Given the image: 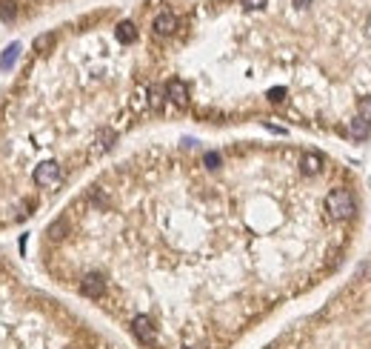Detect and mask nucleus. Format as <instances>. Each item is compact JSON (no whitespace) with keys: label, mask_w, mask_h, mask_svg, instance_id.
<instances>
[{"label":"nucleus","mask_w":371,"mask_h":349,"mask_svg":"<svg viewBox=\"0 0 371 349\" xmlns=\"http://www.w3.org/2000/svg\"><path fill=\"white\" fill-rule=\"evenodd\" d=\"M325 209H328V215L337 218V221H348V218H354V212H357V203H354L348 189H332L328 198H325Z\"/></svg>","instance_id":"obj_1"},{"label":"nucleus","mask_w":371,"mask_h":349,"mask_svg":"<svg viewBox=\"0 0 371 349\" xmlns=\"http://www.w3.org/2000/svg\"><path fill=\"white\" fill-rule=\"evenodd\" d=\"M60 181H63V172H60V166L54 161H46V163H40V166L34 169V183H37V186L54 189Z\"/></svg>","instance_id":"obj_2"},{"label":"nucleus","mask_w":371,"mask_h":349,"mask_svg":"<svg viewBox=\"0 0 371 349\" xmlns=\"http://www.w3.org/2000/svg\"><path fill=\"white\" fill-rule=\"evenodd\" d=\"M80 292L89 298H100L103 292H106V281H103V275H97V272H89L83 281H80Z\"/></svg>","instance_id":"obj_3"},{"label":"nucleus","mask_w":371,"mask_h":349,"mask_svg":"<svg viewBox=\"0 0 371 349\" xmlns=\"http://www.w3.org/2000/svg\"><path fill=\"white\" fill-rule=\"evenodd\" d=\"M132 332L137 335V341H143V343H154V321H152V318L137 315V318L132 321Z\"/></svg>","instance_id":"obj_4"},{"label":"nucleus","mask_w":371,"mask_h":349,"mask_svg":"<svg viewBox=\"0 0 371 349\" xmlns=\"http://www.w3.org/2000/svg\"><path fill=\"white\" fill-rule=\"evenodd\" d=\"M166 98H169V101H172L177 109H183L186 103H189V86H186L183 81H172V83L166 86Z\"/></svg>","instance_id":"obj_5"},{"label":"nucleus","mask_w":371,"mask_h":349,"mask_svg":"<svg viewBox=\"0 0 371 349\" xmlns=\"http://www.w3.org/2000/svg\"><path fill=\"white\" fill-rule=\"evenodd\" d=\"M174 29H177V17H174L172 12H160L157 17H154V32L157 34L166 37V34H172Z\"/></svg>","instance_id":"obj_6"},{"label":"nucleus","mask_w":371,"mask_h":349,"mask_svg":"<svg viewBox=\"0 0 371 349\" xmlns=\"http://www.w3.org/2000/svg\"><path fill=\"white\" fill-rule=\"evenodd\" d=\"M117 41L120 43H134V41H137V29H134L132 21H123L117 26Z\"/></svg>","instance_id":"obj_7"},{"label":"nucleus","mask_w":371,"mask_h":349,"mask_svg":"<svg viewBox=\"0 0 371 349\" xmlns=\"http://www.w3.org/2000/svg\"><path fill=\"white\" fill-rule=\"evenodd\" d=\"M320 166H323V158H320V154H314V152L303 154V172L305 174H317Z\"/></svg>","instance_id":"obj_8"},{"label":"nucleus","mask_w":371,"mask_h":349,"mask_svg":"<svg viewBox=\"0 0 371 349\" xmlns=\"http://www.w3.org/2000/svg\"><path fill=\"white\" fill-rule=\"evenodd\" d=\"M17 52H20V46H17V43H12L6 52L0 54V69H12L14 63H17Z\"/></svg>","instance_id":"obj_9"},{"label":"nucleus","mask_w":371,"mask_h":349,"mask_svg":"<svg viewBox=\"0 0 371 349\" xmlns=\"http://www.w3.org/2000/svg\"><path fill=\"white\" fill-rule=\"evenodd\" d=\"M17 17V3L14 0H0V21H14Z\"/></svg>","instance_id":"obj_10"},{"label":"nucleus","mask_w":371,"mask_h":349,"mask_svg":"<svg viewBox=\"0 0 371 349\" xmlns=\"http://www.w3.org/2000/svg\"><path fill=\"white\" fill-rule=\"evenodd\" d=\"M66 232H69L66 218H57V221H54L52 226H49V238H52V241H60V238L66 235Z\"/></svg>","instance_id":"obj_11"},{"label":"nucleus","mask_w":371,"mask_h":349,"mask_svg":"<svg viewBox=\"0 0 371 349\" xmlns=\"http://www.w3.org/2000/svg\"><path fill=\"white\" fill-rule=\"evenodd\" d=\"M163 101H166V89H163V86H152V89H149V106H152V109H160V106H163Z\"/></svg>","instance_id":"obj_12"},{"label":"nucleus","mask_w":371,"mask_h":349,"mask_svg":"<svg viewBox=\"0 0 371 349\" xmlns=\"http://www.w3.org/2000/svg\"><path fill=\"white\" fill-rule=\"evenodd\" d=\"M52 46H54V34H52V32L40 34L37 41H34V52H49Z\"/></svg>","instance_id":"obj_13"},{"label":"nucleus","mask_w":371,"mask_h":349,"mask_svg":"<svg viewBox=\"0 0 371 349\" xmlns=\"http://www.w3.org/2000/svg\"><path fill=\"white\" fill-rule=\"evenodd\" d=\"M368 123H365L363 121V118H360V121H352V134H354V138H365V134H368Z\"/></svg>","instance_id":"obj_14"},{"label":"nucleus","mask_w":371,"mask_h":349,"mask_svg":"<svg viewBox=\"0 0 371 349\" xmlns=\"http://www.w3.org/2000/svg\"><path fill=\"white\" fill-rule=\"evenodd\" d=\"M360 118H363V121L371 126V98H365V101L360 103Z\"/></svg>","instance_id":"obj_15"},{"label":"nucleus","mask_w":371,"mask_h":349,"mask_svg":"<svg viewBox=\"0 0 371 349\" xmlns=\"http://www.w3.org/2000/svg\"><path fill=\"white\" fill-rule=\"evenodd\" d=\"M203 163H205L209 169L220 166V154H217V152H205V154H203Z\"/></svg>","instance_id":"obj_16"},{"label":"nucleus","mask_w":371,"mask_h":349,"mask_svg":"<svg viewBox=\"0 0 371 349\" xmlns=\"http://www.w3.org/2000/svg\"><path fill=\"white\" fill-rule=\"evenodd\" d=\"M243 6H245V9H263L265 0H243Z\"/></svg>","instance_id":"obj_17"},{"label":"nucleus","mask_w":371,"mask_h":349,"mask_svg":"<svg viewBox=\"0 0 371 349\" xmlns=\"http://www.w3.org/2000/svg\"><path fill=\"white\" fill-rule=\"evenodd\" d=\"M371 275V263H363V266L357 269V278H368Z\"/></svg>","instance_id":"obj_18"}]
</instances>
